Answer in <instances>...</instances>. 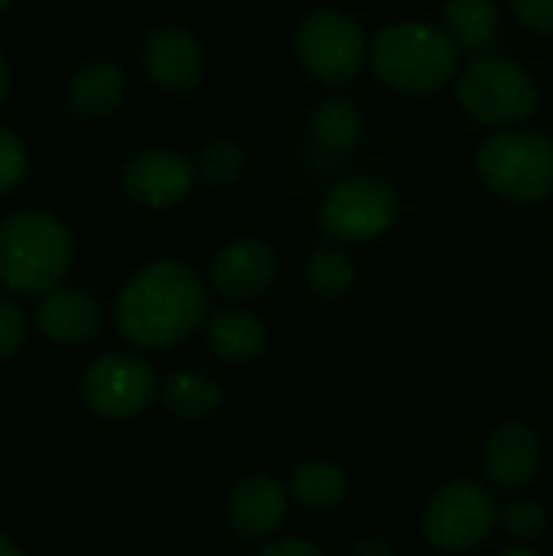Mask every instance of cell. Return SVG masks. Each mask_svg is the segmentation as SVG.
Returning <instances> with one entry per match:
<instances>
[{
  "label": "cell",
  "mask_w": 553,
  "mask_h": 556,
  "mask_svg": "<svg viewBox=\"0 0 553 556\" xmlns=\"http://www.w3.org/2000/svg\"><path fill=\"white\" fill-rule=\"evenodd\" d=\"M297 55L319 81L345 85L362 72L368 46L352 16L339 10H313L297 26Z\"/></svg>",
  "instance_id": "cell-6"
},
{
  "label": "cell",
  "mask_w": 553,
  "mask_h": 556,
  "mask_svg": "<svg viewBox=\"0 0 553 556\" xmlns=\"http://www.w3.org/2000/svg\"><path fill=\"white\" fill-rule=\"evenodd\" d=\"M479 176L512 202H541L553 192V140L531 130H502L476 156Z\"/></svg>",
  "instance_id": "cell-4"
},
{
  "label": "cell",
  "mask_w": 553,
  "mask_h": 556,
  "mask_svg": "<svg viewBox=\"0 0 553 556\" xmlns=\"http://www.w3.org/2000/svg\"><path fill=\"white\" fill-rule=\"evenodd\" d=\"M310 127L323 150H352L362 137V111L349 98H329L316 108Z\"/></svg>",
  "instance_id": "cell-21"
},
{
  "label": "cell",
  "mask_w": 553,
  "mask_h": 556,
  "mask_svg": "<svg viewBox=\"0 0 553 556\" xmlns=\"http://www.w3.org/2000/svg\"><path fill=\"white\" fill-rule=\"evenodd\" d=\"M345 472L332 463H323V459H310L303 463L293 479H290V492L300 505L313 508V511H326L332 505H339L345 498Z\"/></svg>",
  "instance_id": "cell-20"
},
{
  "label": "cell",
  "mask_w": 553,
  "mask_h": 556,
  "mask_svg": "<svg viewBox=\"0 0 553 556\" xmlns=\"http://www.w3.org/2000/svg\"><path fill=\"white\" fill-rule=\"evenodd\" d=\"M502 525L518 541H538L544 534L548 518H544V508L541 505H535V502H515V505H508L502 511Z\"/></svg>",
  "instance_id": "cell-25"
},
{
  "label": "cell",
  "mask_w": 553,
  "mask_h": 556,
  "mask_svg": "<svg viewBox=\"0 0 553 556\" xmlns=\"http://www.w3.org/2000/svg\"><path fill=\"white\" fill-rule=\"evenodd\" d=\"M160 394L153 368L130 352H111L88 365L81 378V401L91 414L108 420L137 417Z\"/></svg>",
  "instance_id": "cell-8"
},
{
  "label": "cell",
  "mask_w": 553,
  "mask_h": 556,
  "mask_svg": "<svg viewBox=\"0 0 553 556\" xmlns=\"http://www.w3.org/2000/svg\"><path fill=\"white\" fill-rule=\"evenodd\" d=\"M127 94V78L111 62H91L78 68L68 81V108L81 117H104L111 114Z\"/></svg>",
  "instance_id": "cell-17"
},
{
  "label": "cell",
  "mask_w": 553,
  "mask_h": 556,
  "mask_svg": "<svg viewBox=\"0 0 553 556\" xmlns=\"http://www.w3.org/2000/svg\"><path fill=\"white\" fill-rule=\"evenodd\" d=\"M495 521L499 508L492 495L476 482H453L440 489L424 511V531L430 544L450 554H463L486 541Z\"/></svg>",
  "instance_id": "cell-9"
},
{
  "label": "cell",
  "mask_w": 553,
  "mask_h": 556,
  "mask_svg": "<svg viewBox=\"0 0 553 556\" xmlns=\"http://www.w3.org/2000/svg\"><path fill=\"white\" fill-rule=\"evenodd\" d=\"M205 336L212 352L222 362H251L261 349H264V326L254 313L238 309V306H225L209 313L205 319Z\"/></svg>",
  "instance_id": "cell-16"
},
{
  "label": "cell",
  "mask_w": 553,
  "mask_h": 556,
  "mask_svg": "<svg viewBox=\"0 0 553 556\" xmlns=\"http://www.w3.org/2000/svg\"><path fill=\"white\" fill-rule=\"evenodd\" d=\"M10 7V0H0V10H7Z\"/></svg>",
  "instance_id": "cell-33"
},
{
  "label": "cell",
  "mask_w": 553,
  "mask_h": 556,
  "mask_svg": "<svg viewBox=\"0 0 553 556\" xmlns=\"http://www.w3.org/2000/svg\"><path fill=\"white\" fill-rule=\"evenodd\" d=\"M287 515V492L271 476L244 479L228 498V525L241 541H261L280 528Z\"/></svg>",
  "instance_id": "cell-14"
},
{
  "label": "cell",
  "mask_w": 553,
  "mask_h": 556,
  "mask_svg": "<svg viewBox=\"0 0 553 556\" xmlns=\"http://www.w3.org/2000/svg\"><path fill=\"white\" fill-rule=\"evenodd\" d=\"M375 75L407 94H430L443 88L460 68V46L433 23H391L372 42Z\"/></svg>",
  "instance_id": "cell-3"
},
{
  "label": "cell",
  "mask_w": 553,
  "mask_h": 556,
  "mask_svg": "<svg viewBox=\"0 0 553 556\" xmlns=\"http://www.w3.org/2000/svg\"><path fill=\"white\" fill-rule=\"evenodd\" d=\"M257 556H323V551L310 541H300V538H280V541L267 544Z\"/></svg>",
  "instance_id": "cell-28"
},
{
  "label": "cell",
  "mask_w": 553,
  "mask_h": 556,
  "mask_svg": "<svg viewBox=\"0 0 553 556\" xmlns=\"http://www.w3.org/2000/svg\"><path fill=\"white\" fill-rule=\"evenodd\" d=\"M486 472L502 489H521L541 466V443L525 424L499 427L486 443Z\"/></svg>",
  "instance_id": "cell-15"
},
{
  "label": "cell",
  "mask_w": 553,
  "mask_h": 556,
  "mask_svg": "<svg viewBox=\"0 0 553 556\" xmlns=\"http://www.w3.org/2000/svg\"><path fill=\"white\" fill-rule=\"evenodd\" d=\"M143 68L166 91H192L202 81L205 55L183 26H156L143 42Z\"/></svg>",
  "instance_id": "cell-11"
},
{
  "label": "cell",
  "mask_w": 553,
  "mask_h": 556,
  "mask_svg": "<svg viewBox=\"0 0 553 556\" xmlns=\"http://www.w3.org/2000/svg\"><path fill=\"white\" fill-rule=\"evenodd\" d=\"M104 313L95 303V296H88L85 290H72V287H55L52 293L42 296L39 309H36V326L42 329L46 339L59 342V345H85L101 332Z\"/></svg>",
  "instance_id": "cell-13"
},
{
  "label": "cell",
  "mask_w": 553,
  "mask_h": 556,
  "mask_svg": "<svg viewBox=\"0 0 553 556\" xmlns=\"http://www.w3.org/2000/svg\"><path fill=\"white\" fill-rule=\"evenodd\" d=\"M355 556H394L388 541L385 538H365L359 547H355Z\"/></svg>",
  "instance_id": "cell-29"
},
{
  "label": "cell",
  "mask_w": 553,
  "mask_h": 556,
  "mask_svg": "<svg viewBox=\"0 0 553 556\" xmlns=\"http://www.w3.org/2000/svg\"><path fill=\"white\" fill-rule=\"evenodd\" d=\"M26 342V316L16 303L0 300V358H10Z\"/></svg>",
  "instance_id": "cell-26"
},
{
  "label": "cell",
  "mask_w": 553,
  "mask_h": 556,
  "mask_svg": "<svg viewBox=\"0 0 553 556\" xmlns=\"http://www.w3.org/2000/svg\"><path fill=\"white\" fill-rule=\"evenodd\" d=\"M398 218V195L385 179L355 176L332 186L319 205V225L329 238L362 244L385 235Z\"/></svg>",
  "instance_id": "cell-7"
},
{
  "label": "cell",
  "mask_w": 553,
  "mask_h": 556,
  "mask_svg": "<svg viewBox=\"0 0 553 556\" xmlns=\"http://www.w3.org/2000/svg\"><path fill=\"white\" fill-rule=\"evenodd\" d=\"M460 101L476 121L508 127L535 111L538 88L518 62L502 55H476L460 78Z\"/></svg>",
  "instance_id": "cell-5"
},
{
  "label": "cell",
  "mask_w": 553,
  "mask_h": 556,
  "mask_svg": "<svg viewBox=\"0 0 553 556\" xmlns=\"http://www.w3.org/2000/svg\"><path fill=\"white\" fill-rule=\"evenodd\" d=\"M352 283H355V267L339 248H316L310 254V261H306V287L316 296L336 300V296L349 293Z\"/></svg>",
  "instance_id": "cell-22"
},
{
  "label": "cell",
  "mask_w": 553,
  "mask_h": 556,
  "mask_svg": "<svg viewBox=\"0 0 553 556\" xmlns=\"http://www.w3.org/2000/svg\"><path fill=\"white\" fill-rule=\"evenodd\" d=\"M160 401L169 414L183 420H199L218 407L222 388L202 371H173L160 384Z\"/></svg>",
  "instance_id": "cell-19"
},
{
  "label": "cell",
  "mask_w": 553,
  "mask_h": 556,
  "mask_svg": "<svg viewBox=\"0 0 553 556\" xmlns=\"http://www.w3.org/2000/svg\"><path fill=\"white\" fill-rule=\"evenodd\" d=\"M443 29L460 52H486L499 36V7L495 0H447Z\"/></svg>",
  "instance_id": "cell-18"
},
{
  "label": "cell",
  "mask_w": 553,
  "mask_h": 556,
  "mask_svg": "<svg viewBox=\"0 0 553 556\" xmlns=\"http://www.w3.org/2000/svg\"><path fill=\"white\" fill-rule=\"evenodd\" d=\"M26 169H29V156H26L23 140L13 130L0 127V195L16 189L23 182Z\"/></svg>",
  "instance_id": "cell-24"
},
{
  "label": "cell",
  "mask_w": 553,
  "mask_h": 556,
  "mask_svg": "<svg viewBox=\"0 0 553 556\" xmlns=\"http://www.w3.org/2000/svg\"><path fill=\"white\" fill-rule=\"evenodd\" d=\"M244 153L231 140H212L196 153V176H202L209 186H228L241 176Z\"/></svg>",
  "instance_id": "cell-23"
},
{
  "label": "cell",
  "mask_w": 553,
  "mask_h": 556,
  "mask_svg": "<svg viewBox=\"0 0 553 556\" xmlns=\"http://www.w3.org/2000/svg\"><path fill=\"white\" fill-rule=\"evenodd\" d=\"M209 319V293L183 261L140 267L117 296V329L137 349H169Z\"/></svg>",
  "instance_id": "cell-1"
},
{
  "label": "cell",
  "mask_w": 553,
  "mask_h": 556,
  "mask_svg": "<svg viewBox=\"0 0 553 556\" xmlns=\"http://www.w3.org/2000/svg\"><path fill=\"white\" fill-rule=\"evenodd\" d=\"M192 182H196V163L186 153L166 147H150L134 153L121 173L124 192L147 208H169L183 202Z\"/></svg>",
  "instance_id": "cell-10"
},
{
  "label": "cell",
  "mask_w": 553,
  "mask_h": 556,
  "mask_svg": "<svg viewBox=\"0 0 553 556\" xmlns=\"http://www.w3.org/2000/svg\"><path fill=\"white\" fill-rule=\"evenodd\" d=\"M512 7L535 33H553V0H512Z\"/></svg>",
  "instance_id": "cell-27"
},
{
  "label": "cell",
  "mask_w": 553,
  "mask_h": 556,
  "mask_svg": "<svg viewBox=\"0 0 553 556\" xmlns=\"http://www.w3.org/2000/svg\"><path fill=\"white\" fill-rule=\"evenodd\" d=\"M499 556H541L538 551H531V547H508V551H502Z\"/></svg>",
  "instance_id": "cell-32"
},
{
  "label": "cell",
  "mask_w": 553,
  "mask_h": 556,
  "mask_svg": "<svg viewBox=\"0 0 553 556\" xmlns=\"http://www.w3.org/2000/svg\"><path fill=\"white\" fill-rule=\"evenodd\" d=\"M0 556H23V554L16 551V544H13L10 538H3V534H0Z\"/></svg>",
  "instance_id": "cell-31"
},
{
  "label": "cell",
  "mask_w": 553,
  "mask_h": 556,
  "mask_svg": "<svg viewBox=\"0 0 553 556\" xmlns=\"http://www.w3.org/2000/svg\"><path fill=\"white\" fill-rule=\"evenodd\" d=\"M277 277V257L264 241L244 238L225 244L209 270L212 287L228 300H254L261 296Z\"/></svg>",
  "instance_id": "cell-12"
},
{
  "label": "cell",
  "mask_w": 553,
  "mask_h": 556,
  "mask_svg": "<svg viewBox=\"0 0 553 556\" xmlns=\"http://www.w3.org/2000/svg\"><path fill=\"white\" fill-rule=\"evenodd\" d=\"M72 264V231L49 212H16L0 222V287L20 296L52 293Z\"/></svg>",
  "instance_id": "cell-2"
},
{
  "label": "cell",
  "mask_w": 553,
  "mask_h": 556,
  "mask_svg": "<svg viewBox=\"0 0 553 556\" xmlns=\"http://www.w3.org/2000/svg\"><path fill=\"white\" fill-rule=\"evenodd\" d=\"M7 85H10V78H7V59H3V52H0V104H3V98H7Z\"/></svg>",
  "instance_id": "cell-30"
}]
</instances>
